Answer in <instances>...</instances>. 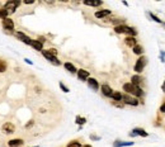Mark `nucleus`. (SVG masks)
<instances>
[{
    "label": "nucleus",
    "mask_w": 165,
    "mask_h": 147,
    "mask_svg": "<svg viewBox=\"0 0 165 147\" xmlns=\"http://www.w3.org/2000/svg\"><path fill=\"white\" fill-rule=\"evenodd\" d=\"M132 50H133V53H135V55L142 56V53H144V47H142V46H140V45H136Z\"/></svg>",
    "instance_id": "412c9836"
},
{
    "label": "nucleus",
    "mask_w": 165,
    "mask_h": 147,
    "mask_svg": "<svg viewBox=\"0 0 165 147\" xmlns=\"http://www.w3.org/2000/svg\"><path fill=\"white\" fill-rule=\"evenodd\" d=\"M90 138L92 140H99V137H97V136H90Z\"/></svg>",
    "instance_id": "473e14b6"
},
{
    "label": "nucleus",
    "mask_w": 165,
    "mask_h": 147,
    "mask_svg": "<svg viewBox=\"0 0 165 147\" xmlns=\"http://www.w3.org/2000/svg\"><path fill=\"white\" fill-rule=\"evenodd\" d=\"M15 37L19 38L22 42H24L25 45H31V42H32V39L27 36V34H24L23 32H15Z\"/></svg>",
    "instance_id": "6e6552de"
},
{
    "label": "nucleus",
    "mask_w": 165,
    "mask_h": 147,
    "mask_svg": "<svg viewBox=\"0 0 165 147\" xmlns=\"http://www.w3.org/2000/svg\"><path fill=\"white\" fill-rule=\"evenodd\" d=\"M25 61H27V64H29V65H32V61H31V60H28V58H27V60H25Z\"/></svg>",
    "instance_id": "c9c22d12"
},
{
    "label": "nucleus",
    "mask_w": 165,
    "mask_h": 147,
    "mask_svg": "<svg viewBox=\"0 0 165 147\" xmlns=\"http://www.w3.org/2000/svg\"><path fill=\"white\" fill-rule=\"evenodd\" d=\"M149 15H150V18H151V19H154L156 23H161V20H160V19L158 18V17L155 15V14H152V13H149Z\"/></svg>",
    "instance_id": "c756f323"
},
{
    "label": "nucleus",
    "mask_w": 165,
    "mask_h": 147,
    "mask_svg": "<svg viewBox=\"0 0 165 147\" xmlns=\"http://www.w3.org/2000/svg\"><path fill=\"white\" fill-rule=\"evenodd\" d=\"M102 93H103V95L104 97H108V98H111L112 97V94H113V90H112V88L109 85H107V84H104V85H102Z\"/></svg>",
    "instance_id": "9d476101"
},
{
    "label": "nucleus",
    "mask_w": 165,
    "mask_h": 147,
    "mask_svg": "<svg viewBox=\"0 0 165 147\" xmlns=\"http://www.w3.org/2000/svg\"><path fill=\"white\" fill-rule=\"evenodd\" d=\"M6 67H8L6 62L4 61V60L0 58V72H5L6 71Z\"/></svg>",
    "instance_id": "a878e982"
},
{
    "label": "nucleus",
    "mask_w": 165,
    "mask_h": 147,
    "mask_svg": "<svg viewBox=\"0 0 165 147\" xmlns=\"http://www.w3.org/2000/svg\"><path fill=\"white\" fill-rule=\"evenodd\" d=\"M75 122H76V124H80V126H83V124L86 122V119H85V118H83V117H76Z\"/></svg>",
    "instance_id": "bb28decb"
},
{
    "label": "nucleus",
    "mask_w": 165,
    "mask_h": 147,
    "mask_svg": "<svg viewBox=\"0 0 165 147\" xmlns=\"http://www.w3.org/2000/svg\"><path fill=\"white\" fill-rule=\"evenodd\" d=\"M112 99H113L114 101H122V94H121L119 91H113V94H112Z\"/></svg>",
    "instance_id": "4be33fe9"
},
{
    "label": "nucleus",
    "mask_w": 165,
    "mask_h": 147,
    "mask_svg": "<svg viewBox=\"0 0 165 147\" xmlns=\"http://www.w3.org/2000/svg\"><path fill=\"white\" fill-rule=\"evenodd\" d=\"M77 77H79V80L81 81H86L89 79V71L86 70H83V68H80V70H77Z\"/></svg>",
    "instance_id": "1a4fd4ad"
},
{
    "label": "nucleus",
    "mask_w": 165,
    "mask_h": 147,
    "mask_svg": "<svg viewBox=\"0 0 165 147\" xmlns=\"http://www.w3.org/2000/svg\"><path fill=\"white\" fill-rule=\"evenodd\" d=\"M32 124H33V122H32V120H31V122H29V123H28V124H27V126H25V127H27V128H28V127H31V126H32Z\"/></svg>",
    "instance_id": "f704fd0d"
},
{
    "label": "nucleus",
    "mask_w": 165,
    "mask_h": 147,
    "mask_svg": "<svg viewBox=\"0 0 165 147\" xmlns=\"http://www.w3.org/2000/svg\"><path fill=\"white\" fill-rule=\"evenodd\" d=\"M64 66H65V68H66V70H67L69 72H71V74H76V72H77L76 67H75V66H74L71 62H66Z\"/></svg>",
    "instance_id": "a211bd4d"
},
{
    "label": "nucleus",
    "mask_w": 165,
    "mask_h": 147,
    "mask_svg": "<svg viewBox=\"0 0 165 147\" xmlns=\"http://www.w3.org/2000/svg\"><path fill=\"white\" fill-rule=\"evenodd\" d=\"M133 142H123V141H116L113 143V147H126V146H132Z\"/></svg>",
    "instance_id": "aec40b11"
},
{
    "label": "nucleus",
    "mask_w": 165,
    "mask_h": 147,
    "mask_svg": "<svg viewBox=\"0 0 165 147\" xmlns=\"http://www.w3.org/2000/svg\"><path fill=\"white\" fill-rule=\"evenodd\" d=\"M31 46L36 50V51H43V43L42 42H39L38 39H32V42H31Z\"/></svg>",
    "instance_id": "9b49d317"
},
{
    "label": "nucleus",
    "mask_w": 165,
    "mask_h": 147,
    "mask_svg": "<svg viewBox=\"0 0 165 147\" xmlns=\"http://www.w3.org/2000/svg\"><path fill=\"white\" fill-rule=\"evenodd\" d=\"M125 43H126V46L132 47V48H133V47L137 45V41H136V38H135V37H126Z\"/></svg>",
    "instance_id": "dca6fc26"
},
{
    "label": "nucleus",
    "mask_w": 165,
    "mask_h": 147,
    "mask_svg": "<svg viewBox=\"0 0 165 147\" xmlns=\"http://www.w3.org/2000/svg\"><path fill=\"white\" fill-rule=\"evenodd\" d=\"M84 4L88 6H100L103 4V2H100V0H98V2H89V0H85Z\"/></svg>",
    "instance_id": "5701e85b"
},
{
    "label": "nucleus",
    "mask_w": 165,
    "mask_h": 147,
    "mask_svg": "<svg viewBox=\"0 0 165 147\" xmlns=\"http://www.w3.org/2000/svg\"><path fill=\"white\" fill-rule=\"evenodd\" d=\"M42 55H43V57H45L46 60H48V61H50L52 65H56V66L61 65V62H60L58 60H57V57H55V56H52L51 53H48L47 50H43V51H42Z\"/></svg>",
    "instance_id": "39448f33"
},
{
    "label": "nucleus",
    "mask_w": 165,
    "mask_h": 147,
    "mask_svg": "<svg viewBox=\"0 0 165 147\" xmlns=\"http://www.w3.org/2000/svg\"><path fill=\"white\" fill-rule=\"evenodd\" d=\"M19 4H21V2H17V0H12V2L5 3L4 9H5L8 13H13V12H15L17 8L19 6Z\"/></svg>",
    "instance_id": "20e7f679"
},
{
    "label": "nucleus",
    "mask_w": 165,
    "mask_h": 147,
    "mask_svg": "<svg viewBox=\"0 0 165 147\" xmlns=\"http://www.w3.org/2000/svg\"><path fill=\"white\" fill-rule=\"evenodd\" d=\"M126 29H127V25H125V24H119V25H116V27H114V32L117 34L126 33Z\"/></svg>",
    "instance_id": "f3484780"
},
{
    "label": "nucleus",
    "mask_w": 165,
    "mask_h": 147,
    "mask_svg": "<svg viewBox=\"0 0 165 147\" xmlns=\"http://www.w3.org/2000/svg\"><path fill=\"white\" fill-rule=\"evenodd\" d=\"M123 90L126 91V94H128V95H133V97H142L144 95V91L138 88V86H135V85H132L131 83H127V84H125L123 85Z\"/></svg>",
    "instance_id": "f257e3e1"
},
{
    "label": "nucleus",
    "mask_w": 165,
    "mask_h": 147,
    "mask_svg": "<svg viewBox=\"0 0 165 147\" xmlns=\"http://www.w3.org/2000/svg\"><path fill=\"white\" fill-rule=\"evenodd\" d=\"M81 147H92L90 145H84V146H81Z\"/></svg>",
    "instance_id": "e433bc0d"
},
{
    "label": "nucleus",
    "mask_w": 165,
    "mask_h": 147,
    "mask_svg": "<svg viewBox=\"0 0 165 147\" xmlns=\"http://www.w3.org/2000/svg\"><path fill=\"white\" fill-rule=\"evenodd\" d=\"M86 81H88V85H89L90 89H93V90H98L99 89V83L95 79H93V77H89Z\"/></svg>",
    "instance_id": "4468645a"
},
{
    "label": "nucleus",
    "mask_w": 165,
    "mask_h": 147,
    "mask_svg": "<svg viewBox=\"0 0 165 147\" xmlns=\"http://www.w3.org/2000/svg\"><path fill=\"white\" fill-rule=\"evenodd\" d=\"M161 90L165 91V80H164V84H163V86H161Z\"/></svg>",
    "instance_id": "72a5a7b5"
},
{
    "label": "nucleus",
    "mask_w": 165,
    "mask_h": 147,
    "mask_svg": "<svg viewBox=\"0 0 165 147\" xmlns=\"http://www.w3.org/2000/svg\"><path fill=\"white\" fill-rule=\"evenodd\" d=\"M47 52H48V53H51L52 56L57 57V50H56V48H50V50H47Z\"/></svg>",
    "instance_id": "c85d7f7f"
},
{
    "label": "nucleus",
    "mask_w": 165,
    "mask_h": 147,
    "mask_svg": "<svg viewBox=\"0 0 165 147\" xmlns=\"http://www.w3.org/2000/svg\"><path fill=\"white\" fill-rule=\"evenodd\" d=\"M122 101H123V104H128V105H133V107L138 105V99L131 97V95H128V94L122 95Z\"/></svg>",
    "instance_id": "7ed1b4c3"
},
{
    "label": "nucleus",
    "mask_w": 165,
    "mask_h": 147,
    "mask_svg": "<svg viewBox=\"0 0 165 147\" xmlns=\"http://www.w3.org/2000/svg\"><path fill=\"white\" fill-rule=\"evenodd\" d=\"M160 112H161V113H165V101L163 103L161 107H160Z\"/></svg>",
    "instance_id": "2f4dec72"
},
{
    "label": "nucleus",
    "mask_w": 165,
    "mask_h": 147,
    "mask_svg": "<svg viewBox=\"0 0 165 147\" xmlns=\"http://www.w3.org/2000/svg\"><path fill=\"white\" fill-rule=\"evenodd\" d=\"M36 147H37V146H36Z\"/></svg>",
    "instance_id": "4c0bfd02"
},
{
    "label": "nucleus",
    "mask_w": 165,
    "mask_h": 147,
    "mask_svg": "<svg viewBox=\"0 0 165 147\" xmlns=\"http://www.w3.org/2000/svg\"><path fill=\"white\" fill-rule=\"evenodd\" d=\"M8 14H9V13H8L5 9H4V8H0V19H6L8 18Z\"/></svg>",
    "instance_id": "393cba45"
},
{
    "label": "nucleus",
    "mask_w": 165,
    "mask_h": 147,
    "mask_svg": "<svg viewBox=\"0 0 165 147\" xmlns=\"http://www.w3.org/2000/svg\"><path fill=\"white\" fill-rule=\"evenodd\" d=\"M111 13L112 12L109 9H103V10H99V12L95 13V17H97V18H106V17L111 15Z\"/></svg>",
    "instance_id": "2eb2a0df"
},
{
    "label": "nucleus",
    "mask_w": 165,
    "mask_h": 147,
    "mask_svg": "<svg viewBox=\"0 0 165 147\" xmlns=\"http://www.w3.org/2000/svg\"><path fill=\"white\" fill-rule=\"evenodd\" d=\"M23 143H24L23 140H21V138H15V140H10L9 142H8V146L9 147H21V146H23Z\"/></svg>",
    "instance_id": "f8f14e48"
},
{
    "label": "nucleus",
    "mask_w": 165,
    "mask_h": 147,
    "mask_svg": "<svg viewBox=\"0 0 165 147\" xmlns=\"http://www.w3.org/2000/svg\"><path fill=\"white\" fill-rule=\"evenodd\" d=\"M67 147H81V143L79 141H73L67 145Z\"/></svg>",
    "instance_id": "cd10ccee"
},
{
    "label": "nucleus",
    "mask_w": 165,
    "mask_h": 147,
    "mask_svg": "<svg viewBox=\"0 0 165 147\" xmlns=\"http://www.w3.org/2000/svg\"><path fill=\"white\" fill-rule=\"evenodd\" d=\"M141 81H142V79H141V76H138V75H133L131 77V84L135 86H138L141 84Z\"/></svg>",
    "instance_id": "6ab92c4d"
},
{
    "label": "nucleus",
    "mask_w": 165,
    "mask_h": 147,
    "mask_svg": "<svg viewBox=\"0 0 165 147\" xmlns=\"http://www.w3.org/2000/svg\"><path fill=\"white\" fill-rule=\"evenodd\" d=\"M131 136H141V137H147L149 136V133H147L145 129H142V128H135L133 131H132V133H131Z\"/></svg>",
    "instance_id": "ddd939ff"
},
{
    "label": "nucleus",
    "mask_w": 165,
    "mask_h": 147,
    "mask_svg": "<svg viewBox=\"0 0 165 147\" xmlns=\"http://www.w3.org/2000/svg\"><path fill=\"white\" fill-rule=\"evenodd\" d=\"M60 88L62 89V91H64V93H69V88H66V86H65L62 83H60Z\"/></svg>",
    "instance_id": "7c9ffc66"
},
{
    "label": "nucleus",
    "mask_w": 165,
    "mask_h": 147,
    "mask_svg": "<svg viewBox=\"0 0 165 147\" xmlns=\"http://www.w3.org/2000/svg\"><path fill=\"white\" fill-rule=\"evenodd\" d=\"M126 34H127V37H135L136 34H137V31H135V28L127 27V29H126Z\"/></svg>",
    "instance_id": "b1692460"
},
{
    "label": "nucleus",
    "mask_w": 165,
    "mask_h": 147,
    "mask_svg": "<svg viewBox=\"0 0 165 147\" xmlns=\"http://www.w3.org/2000/svg\"><path fill=\"white\" fill-rule=\"evenodd\" d=\"M146 64H147V58H146L145 56H141V57L136 61V64H135V71H136L137 74L142 72L144 68H145V66H146Z\"/></svg>",
    "instance_id": "f03ea898"
},
{
    "label": "nucleus",
    "mask_w": 165,
    "mask_h": 147,
    "mask_svg": "<svg viewBox=\"0 0 165 147\" xmlns=\"http://www.w3.org/2000/svg\"><path fill=\"white\" fill-rule=\"evenodd\" d=\"M2 24H3V28H4L5 31H13V29H14V22H13V19H10V18L4 19V20L2 22Z\"/></svg>",
    "instance_id": "0eeeda50"
},
{
    "label": "nucleus",
    "mask_w": 165,
    "mask_h": 147,
    "mask_svg": "<svg viewBox=\"0 0 165 147\" xmlns=\"http://www.w3.org/2000/svg\"><path fill=\"white\" fill-rule=\"evenodd\" d=\"M2 131H3V133H5V134H12V133H14V131H15V126H14L13 123H10V122L4 123V124L2 126Z\"/></svg>",
    "instance_id": "423d86ee"
}]
</instances>
